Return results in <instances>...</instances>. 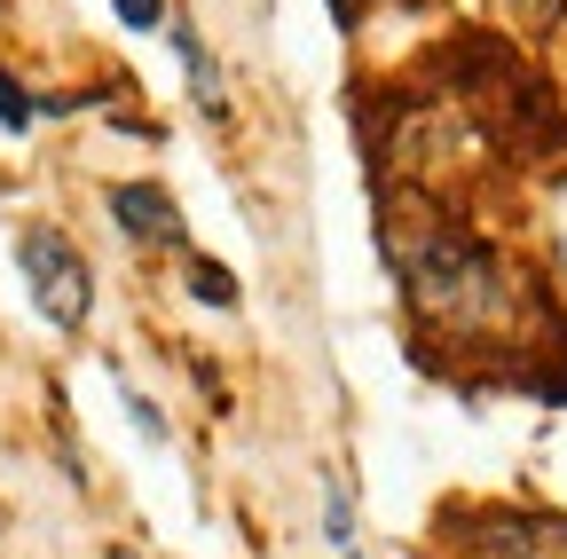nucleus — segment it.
<instances>
[{
	"label": "nucleus",
	"instance_id": "f257e3e1",
	"mask_svg": "<svg viewBox=\"0 0 567 559\" xmlns=\"http://www.w3.org/2000/svg\"><path fill=\"white\" fill-rule=\"evenodd\" d=\"M402 292H410V308H417V323L425 331H457V339H473V346H488V339H513V276L496 268V252L488 245H473V237H457V229H434L425 245H410L402 252Z\"/></svg>",
	"mask_w": 567,
	"mask_h": 559
},
{
	"label": "nucleus",
	"instance_id": "f03ea898",
	"mask_svg": "<svg viewBox=\"0 0 567 559\" xmlns=\"http://www.w3.org/2000/svg\"><path fill=\"white\" fill-rule=\"evenodd\" d=\"M24 284H32V300H40V315L55 331H80L87 323L95 284H87V260L71 252L63 229H24Z\"/></svg>",
	"mask_w": 567,
	"mask_h": 559
},
{
	"label": "nucleus",
	"instance_id": "7ed1b4c3",
	"mask_svg": "<svg viewBox=\"0 0 567 559\" xmlns=\"http://www.w3.org/2000/svg\"><path fill=\"white\" fill-rule=\"evenodd\" d=\"M481 559H567V513H488L473 528Z\"/></svg>",
	"mask_w": 567,
	"mask_h": 559
},
{
	"label": "nucleus",
	"instance_id": "20e7f679",
	"mask_svg": "<svg viewBox=\"0 0 567 559\" xmlns=\"http://www.w3.org/2000/svg\"><path fill=\"white\" fill-rule=\"evenodd\" d=\"M111 214H118V229H126V237H142V245H166V252H182V245H189L182 205H174L158 182H126V189H111Z\"/></svg>",
	"mask_w": 567,
	"mask_h": 559
},
{
	"label": "nucleus",
	"instance_id": "39448f33",
	"mask_svg": "<svg viewBox=\"0 0 567 559\" xmlns=\"http://www.w3.org/2000/svg\"><path fill=\"white\" fill-rule=\"evenodd\" d=\"M174 48H182V72H189V95H197V111H213V118H221V111H229V95H221V72L205 63L197 32H189L182 17H174Z\"/></svg>",
	"mask_w": 567,
	"mask_h": 559
},
{
	"label": "nucleus",
	"instance_id": "423d86ee",
	"mask_svg": "<svg viewBox=\"0 0 567 559\" xmlns=\"http://www.w3.org/2000/svg\"><path fill=\"white\" fill-rule=\"evenodd\" d=\"M323 536H331L339 551H354V505H347V488H339V480L323 488Z\"/></svg>",
	"mask_w": 567,
	"mask_h": 559
},
{
	"label": "nucleus",
	"instance_id": "0eeeda50",
	"mask_svg": "<svg viewBox=\"0 0 567 559\" xmlns=\"http://www.w3.org/2000/svg\"><path fill=\"white\" fill-rule=\"evenodd\" d=\"M189 292L213 300V308H229V300H237V276H229V268H213V260H197V268H189Z\"/></svg>",
	"mask_w": 567,
	"mask_h": 559
},
{
	"label": "nucleus",
	"instance_id": "6e6552de",
	"mask_svg": "<svg viewBox=\"0 0 567 559\" xmlns=\"http://www.w3.org/2000/svg\"><path fill=\"white\" fill-rule=\"evenodd\" d=\"M513 9H520L528 40H544V32H559V24H567V0H513Z\"/></svg>",
	"mask_w": 567,
	"mask_h": 559
},
{
	"label": "nucleus",
	"instance_id": "1a4fd4ad",
	"mask_svg": "<svg viewBox=\"0 0 567 559\" xmlns=\"http://www.w3.org/2000/svg\"><path fill=\"white\" fill-rule=\"evenodd\" d=\"M118 402H126V417H134V426L151 434V442H166V410H158L151 394H134V386H118Z\"/></svg>",
	"mask_w": 567,
	"mask_h": 559
},
{
	"label": "nucleus",
	"instance_id": "9d476101",
	"mask_svg": "<svg viewBox=\"0 0 567 559\" xmlns=\"http://www.w3.org/2000/svg\"><path fill=\"white\" fill-rule=\"evenodd\" d=\"M32 111H40V103H32V95H24V87H17L9 72H0V118H9V126L24 134V126H32Z\"/></svg>",
	"mask_w": 567,
	"mask_h": 559
},
{
	"label": "nucleus",
	"instance_id": "9b49d317",
	"mask_svg": "<svg viewBox=\"0 0 567 559\" xmlns=\"http://www.w3.org/2000/svg\"><path fill=\"white\" fill-rule=\"evenodd\" d=\"M118 24H126V32H151V24H166V0H118Z\"/></svg>",
	"mask_w": 567,
	"mask_h": 559
},
{
	"label": "nucleus",
	"instance_id": "f8f14e48",
	"mask_svg": "<svg viewBox=\"0 0 567 559\" xmlns=\"http://www.w3.org/2000/svg\"><path fill=\"white\" fill-rule=\"evenodd\" d=\"M111 559H126V551H111Z\"/></svg>",
	"mask_w": 567,
	"mask_h": 559
},
{
	"label": "nucleus",
	"instance_id": "ddd939ff",
	"mask_svg": "<svg viewBox=\"0 0 567 559\" xmlns=\"http://www.w3.org/2000/svg\"><path fill=\"white\" fill-rule=\"evenodd\" d=\"M559 260H567V245H559Z\"/></svg>",
	"mask_w": 567,
	"mask_h": 559
}]
</instances>
